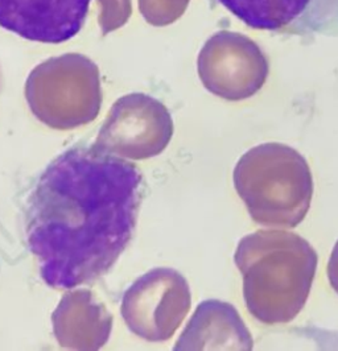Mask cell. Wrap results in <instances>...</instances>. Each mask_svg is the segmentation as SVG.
I'll return each instance as SVG.
<instances>
[{
  "label": "cell",
  "instance_id": "obj_8",
  "mask_svg": "<svg viewBox=\"0 0 338 351\" xmlns=\"http://www.w3.org/2000/svg\"><path fill=\"white\" fill-rule=\"evenodd\" d=\"M252 29L338 37V0H217Z\"/></svg>",
  "mask_w": 338,
  "mask_h": 351
},
{
  "label": "cell",
  "instance_id": "obj_9",
  "mask_svg": "<svg viewBox=\"0 0 338 351\" xmlns=\"http://www.w3.org/2000/svg\"><path fill=\"white\" fill-rule=\"evenodd\" d=\"M91 0H0V27L23 38L61 44L78 35Z\"/></svg>",
  "mask_w": 338,
  "mask_h": 351
},
{
  "label": "cell",
  "instance_id": "obj_5",
  "mask_svg": "<svg viewBox=\"0 0 338 351\" xmlns=\"http://www.w3.org/2000/svg\"><path fill=\"white\" fill-rule=\"evenodd\" d=\"M192 305L186 279L175 269L155 268L123 295L121 313L128 329L149 342L173 337Z\"/></svg>",
  "mask_w": 338,
  "mask_h": 351
},
{
  "label": "cell",
  "instance_id": "obj_12",
  "mask_svg": "<svg viewBox=\"0 0 338 351\" xmlns=\"http://www.w3.org/2000/svg\"><path fill=\"white\" fill-rule=\"evenodd\" d=\"M144 20L154 27L169 25L184 15L191 0H138Z\"/></svg>",
  "mask_w": 338,
  "mask_h": 351
},
{
  "label": "cell",
  "instance_id": "obj_14",
  "mask_svg": "<svg viewBox=\"0 0 338 351\" xmlns=\"http://www.w3.org/2000/svg\"><path fill=\"white\" fill-rule=\"evenodd\" d=\"M328 278L332 288L338 293V242L332 251L328 264Z\"/></svg>",
  "mask_w": 338,
  "mask_h": 351
},
{
  "label": "cell",
  "instance_id": "obj_1",
  "mask_svg": "<svg viewBox=\"0 0 338 351\" xmlns=\"http://www.w3.org/2000/svg\"><path fill=\"white\" fill-rule=\"evenodd\" d=\"M142 184L134 164L95 144L54 158L27 213L28 245L45 284L73 289L106 275L132 238Z\"/></svg>",
  "mask_w": 338,
  "mask_h": 351
},
{
  "label": "cell",
  "instance_id": "obj_4",
  "mask_svg": "<svg viewBox=\"0 0 338 351\" xmlns=\"http://www.w3.org/2000/svg\"><path fill=\"white\" fill-rule=\"evenodd\" d=\"M25 99L36 118L51 128L85 125L98 117L102 106L99 69L80 53L52 57L31 71Z\"/></svg>",
  "mask_w": 338,
  "mask_h": 351
},
{
  "label": "cell",
  "instance_id": "obj_6",
  "mask_svg": "<svg viewBox=\"0 0 338 351\" xmlns=\"http://www.w3.org/2000/svg\"><path fill=\"white\" fill-rule=\"evenodd\" d=\"M173 131L172 117L160 101L134 93L112 105L95 145L119 158L145 160L164 152Z\"/></svg>",
  "mask_w": 338,
  "mask_h": 351
},
{
  "label": "cell",
  "instance_id": "obj_10",
  "mask_svg": "<svg viewBox=\"0 0 338 351\" xmlns=\"http://www.w3.org/2000/svg\"><path fill=\"white\" fill-rule=\"evenodd\" d=\"M57 342L69 350L95 351L106 345L112 316L88 289L69 291L52 315Z\"/></svg>",
  "mask_w": 338,
  "mask_h": 351
},
{
  "label": "cell",
  "instance_id": "obj_13",
  "mask_svg": "<svg viewBox=\"0 0 338 351\" xmlns=\"http://www.w3.org/2000/svg\"><path fill=\"white\" fill-rule=\"evenodd\" d=\"M99 7L98 24L104 35H108L123 25L131 18V0H97Z\"/></svg>",
  "mask_w": 338,
  "mask_h": 351
},
{
  "label": "cell",
  "instance_id": "obj_7",
  "mask_svg": "<svg viewBox=\"0 0 338 351\" xmlns=\"http://www.w3.org/2000/svg\"><path fill=\"white\" fill-rule=\"evenodd\" d=\"M266 58L245 38L215 35L198 57V74L214 95L226 101H242L263 86L267 77Z\"/></svg>",
  "mask_w": 338,
  "mask_h": 351
},
{
  "label": "cell",
  "instance_id": "obj_11",
  "mask_svg": "<svg viewBox=\"0 0 338 351\" xmlns=\"http://www.w3.org/2000/svg\"><path fill=\"white\" fill-rule=\"evenodd\" d=\"M254 339L229 302L206 300L178 338L175 350H252Z\"/></svg>",
  "mask_w": 338,
  "mask_h": 351
},
{
  "label": "cell",
  "instance_id": "obj_2",
  "mask_svg": "<svg viewBox=\"0 0 338 351\" xmlns=\"http://www.w3.org/2000/svg\"><path fill=\"white\" fill-rule=\"evenodd\" d=\"M234 262L243 278L250 315L275 325L292 321L303 311L319 256L295 232L258 230L239 241Z\"/></svg>",
  "mask_w": 338,
  "mask_h": 351
},
{
  "label": "cell",
  "instance_id": "obj_3",
  "mask_svg": "<svg viewBox=\"0 0 338 351\" xmlns=\"http://www.w3.org/2000/svg\"><path fill=\"white\" fill-rule=\"evenodd\" d=\"M234 186L251 218L269 228H296L308 214L313 177L306 160L282 143L249 149L234 168Z\"/></svg>",
  "mask_w": 338,
  "mask_h": 351
}]
</instances>
